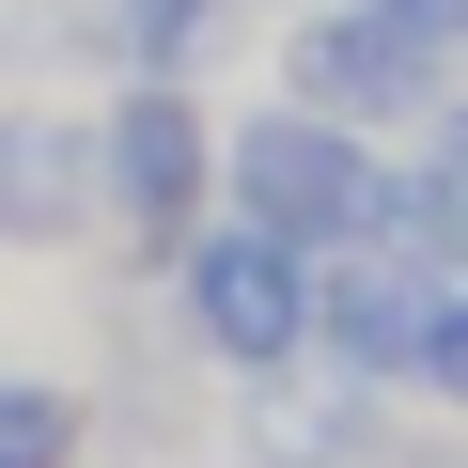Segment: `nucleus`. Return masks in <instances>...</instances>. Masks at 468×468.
Masks as SVG:
<instances>
[]
</instances>
